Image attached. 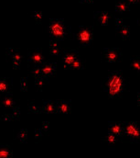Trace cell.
<instances>
[{
    "instance_id": "6da1fadb",
    "label": "cell",
    "mask_w": 140,
    "mask_h": 158,
    "mask_svg": "<svg viewBox=\"0 0 140 158\" xmlns=\"http://www.w3.org/2000/svg\"><path fill=\"white\" fill-rule=\"evenodd\" d=\"M104 90L110 98H120L126 91V80L120 71L110 72L103 83Z\"/></svg>"
},
{
    "instance_id": "7a4b0ae2",
    "label": "cell",
    "mask_w": 140,
    "mask_h": 158,
    "mask_svg": "<svg viewBox=\"0 0 140 158\" xmlns=\"http://www.w3.org/2000/svg\"><path fill=\"white\" fill-rule=\"evenodd\" d=\"M48 31L51 39L56 40H62L66 39L68 33H69V29L64 23L63 19H51L49 23L48 27Z\"/></svg>"
},
{
    "instance_id": "3957f363",
    "label": "cell",
    "mask_w": 140,
    "mask_h": 158,
    "mask_svg": "<svg viewBox=\"0 0 140 158\" xmlns=\"http://www.w3.org/2000/svg\"><path fill=\"white\" fill-rule=\"evenodd\" d=\"M124 133L123 138H126L131 143L140 142V125L137 122L130 121L123 123Z\"/></svg>"
},
{
    "instance_id": "277c9868",
    "label": "cell",
    "mask_w": 140,
    "mask_h": 158,
    "mask_svg": "<svg viewBox=\"0 0 140 158\" xmlns=\"http://www.w3.org/2000/svg\"><path fill=\"white\" fill-rule=\"evenodd\" d=\"M75 40L82 47L90 46L93 42V40H94L93 28L88 27V26L79 27L76 33H75Z\"/></svg>"
},
{
    "instance_id": "5b68a950",
    "label": "cell",
    "mask_w": 140,
    "mask_h": 158,
    "mask_svg": "<svg viewBox=\"0 0 140 158\" xmlns=\"http://www.w3.org/2000/svg\"><path fill=\"white\" fill-rule=\"evenodd\" d=\"M101 56L107 63H117L121 61V52L116 48H105Z\"/></svg>"
},
{
    "instance_id": "8992f818",
    "label": "cell",
    "mask_w": 140,
    "mask_h": 158,
    "mask_svg": "<svg viewBox=\"0 0 140 158\" xmlns=\"http://www.w3.org/2000/svg\"><path fill=\"white\" fill-rule=\"evenodd\" d=\"M79 57V53L76 50L68 49L62 52V61L63 64V68L65 70H70L72 63Z\"/></svg>"
},
{
    "instance_id": "52a82bcc",
    "label": "cell",
    "mask_w": 140,
    "mask_h": 158,
    "mask_svg": "<svg viewBox=\"0 0 140 158\" xmlns=\"http://www.w3.org/2000/svg\"><path fill=\"white\" fill-rule=\"evenodd\" d=\"M44 54L39 49H33L29 53L28 63L30 67L36 65H41L44 63Z\"/></svg>"
},
{
    "instance_id": "ba28073f",
    "label": "cell",
    "mask_w": 140,
    "mask_h": 158,
    "mask_svg": "<svg viewBox=\"0 0 140 158\" xmlns=\"http://www.w3.org/2000/svg\"><path fill=\"white\" fill-rule=\"evenodd\" d=\"M16 106H17L16 101H15L13 96L11 95V93L6 94V95L1 97V99H0V109L3 110L5 112L8 111V113H10L11 110Z\"/></svg>"
},
{
    "instance_id": "9c48e42d",
    "label": "cell",
    "mask_w": 140,
    "mask_h": 158,
    "mask_svg": "<svg viewBox=\"0 0 140 158\" xmlns=\"http://www.w3.org/2000/svg\"><path fill=\"white\" fill-rule=\"evenodd\" d=\"M6 53L9 56V58L11 59L13 68L15 70L19 69L20 68V65H21V63L23 62V56H22V54L18 50L12 49V48L7 49L6 50Z\"/></svg>"
},
{
    "instance_id": "30bf717a",
    "label": "cell",
    "mask_w": 140,
    "mask_h": 158,
    "mask_svg": "<svg viewBox=\"0 0 140 158\" xmlns=\"http://www.w3.org/2000/svg\"><path fill=\"white\" fill-rule=\"evenodd\" d=\"M41 73H42V77L45 78H49L52 76H54V74L56 73V69H57V64L55 63H48V62H44L41 65Z\"/></svg>"
},
{
    "instance_id": "8fae6325",
    "label": "cell",
    "mask_w": 140,
    "mask_h": 158,
    "mask_svg": "<svg viewBox=\"0 0 140 158\" xmlns=\"http://www.w3.org/2000/svg\"><path fill=\"white\" fill-rule=\"evenodd\" d=\"M108 132L118 137V138H123V133H124L123 123L114 122V121L109 122L108 123Z\"/></svg>"
},
{
    "instance_id": "7c38bea8",
    "label": "cell",
    "mask_w": 140,
    "mask_h": 158,
    "mask_svg": "<svg viewBox=\"0 0 140 158\" xmlns=\"http://www.w3.org/2000/svg\"><path fill=\"white\" fill-rule=\"evenodd\" d=\"M41 110H42V112H44L46 114H56V113H58L56 101H54V100L44 101Z\"/></svg>"
},
{
    "instance_id": "4fadbf2b",
    "label": "cell",
    "mask_w": 140,
    "mask_h": 158,
    "mask_svg": "<svg viewBox=\"0 0 140 158\" xmlns=\"http://www.w3.org/2000/svg\"><path fill=\"white\" fill-rule=\"evenodd\" d=\"M58 113L61 114H69L71 110L70 100H56Z\"/></svg>"
},
{
    "instance_id": "5bb4252c",
    "label": "cell",
    "mask_w": 140,
    "mask_h": 158,
    "mask_svg": "<svg viewBox=\"0 0 140 158\" xmlns=\"http://www.w3.org/2000/svg\"><path fill=\"white\" fill-rule=\"evenodd\" d=\"M11 88H12L11 79L0 77V95L1 96L11 93Z\"/></svg>"
},
{
    "instance_id": "9a60e30c",
    "label": "cell",
    "mask_w": 140,
    "mask_h": 158,
    "mask_svg": "<svg viewBox=\"0 0 140 158\" xmlns=\"http://www.w3.org/2000/svg\"><path fill=\"white\" fill-rule=\"evenodd\" d=\"M50 53L54 57H58L62 54V51L61 50L58 40L53 39L50 40Z\"/></svg>"
},
{
    "instance_id": "2e32d148",
    "label": "cell",
    "mask_w": 140,
    "mask_h": 158,
    "mask_svg": "<svg viewBox=\"0 0 140 158\" xmlns=\"http://www.w3.org/2000/svg\"><path fill=\"white\" fill-rule=\"evenodd\" d=\"M94 18L97 19L100 25L102 26H106L108 24L110 15L106 11H96L94 12Z\"/></svg>"
},
{
    "instance_id": "e0dca14e",
    "label": "cell",
    "mask_w": 140,
    "mask_h": 158,
    "mask_svg": "<svg viewBox=\"0 0 140 158\" xmlns=\"http://www.w3.org/2000/svg\"><path fill=\"white\" fill-rule=\"evenodd\" d=\"M130 9V4L127 3L126 0H116L115 1V11L123 14L126 13L127 11H129Z\"/></svg>"
},
{
    "instance_id": "ac0fdd59",
    "label": "cell",
    "mask_w": 140,
    "mask_h": 158,
    "mask_svg": "<svg viewBox=\"0 0 140 158\" xmlns=\"http://www.w3.org/2000/svg\"><path fill=\"white\" fill-rule=\"evenodd\" d=\"M103 141L105 142V143L109 148L114 149L115 147L117 142H118V137H116V136H114V135L108 132L105 136L103 137Z\"/></svg>"
},
{
    "instance_id": "d6986e66",
    "label": "cell",
    "mask_w": 140,
    "mask_h": 158,
    "mask_svg": "<svg viewBox=\"0 0 140 158\" xmlns=\"http://www.w3.org/2000/svg\"><path fill=\"white\" fill-rule=\"evenodd\" d=\"M117 30V34L122 40H128L130 38V28L126 25H122Z\"/></svg>"
},
{
    "instance_id": "ffe728a7",
    "label": "cell",
    "mask_w": 140,
    "mask_h": 158,
    "mask_svg": "<svg viewBox=\"0 0 140 158\" xmlns=\"http://www.w3.org/2000/svg\"><path fill=\"white\" fill-rule=\"evenodd\" d=\"M13 156V150L9 145L0 144V158H11Z\"/></svg>"
},
{
    "instance_id": "44dd1931",
    "label": "cell",
    "mask_w": 140,
    "mask_h": 158,
    "mask_svg": "<svg viewBox=\"0 0 140 158\" xmlns=\"http://www.w3.org/2000/svg\"><path fill=\"white\" fill-rule=\"evenodd\" d=\"M130 68L137 74H140V57H136L130 60Z\"/></svg>"
},
{
    "instance_id": "7402d4cb",
    "label": "cell",
    "mask_w": 140,
    "mask_h": 158,
    "mask_svg": "<svg viewBox=\"0 0 140 158\" xmlns=\"http://www.w3.org/2000/svg\"><path fill=\"white\" fill-rule=\"evenodd\" d=\"M47 83H48V78H45L42 76L35 78V86L38 91H41L44 85H47Z\"/></svg>"
},
{
    "instance_id": "603a6c76",
    "label": "cell",
    "mask_w": 140,
    "mask_h": 158,
    "mask_svg": "<svg viewBox=\"0 0 140 158\" xmlns=\"http://www.w3.org/2000/svg\"><path fill=\"white\" fill-rule=\"evenodd\" d=\"M16 139L20 142V143H26L28 140V131L26 129H22L20 130L17 135H16Z\"/></svg>"
},
{
    "instance_id": "cb8c5ba5",
    "label": "cell",
    "mask_w": 140,
    "mask_h": 158,
    "mask_svg": "<svg viewBox=\"0 0 140 158\" xmlns=\"http://www.w3.org/2000/svg\"><path fill=\"white\" fill-rule=\"evenodd\" d=\"M30 15H31V18L34 19V21H35L36 23L40 24L42 22V20H43V13H42V11H40V10H34V11H32L30 13Z\"/></svg>"
},
{
    "instance_id": "d4e9b609",
    "label": "cell",
    "mask_w": 140,
    "mask_h": 158,
    "mask_svg": "<svg viewBox=\"0 0 140 158\" xmlns=\"http://www.w3.org/2000/svg\"><path fill=\"white\" fill-rule=\"evenodd\" d=\"M84 68H85V64L82 62V60L80 59L79 57L72 63V64L70 66V69H72V70H82Z\"/></svg>"
},
{
    "instance_id": "484cf974",
    "label": "cell",
    "mask_w": 140,
    "mask_h": 158,
    "mask_svg": "<svg viewBox=\"0 0 140 158\" xmlns=\"http://www.w3.org/2000/svg\"><path fill=\"white\" fill-rule=\"evenodd\" d=\"M30 75L34 77H39L42 76V73H41V67L40 65H36V66H32L30 68Z\"/></svg>"
},
{
    "instance_id": "4316f807",
    "label": "cell",
    "mask_w": 140,
    "mask_h": 158,
    "mask_svg": "<svg viewBox=\"0 0 140 158\" xmlns=\"http://www.w3.org/2000/svg\"><path fill=\"white\" fill-rule=\"evenodd\" d=\"M29 110H30V112L36 113V114H38V113H41L42 112L41 108L38 107L35 102H30L29 103Z\"/></svg>"
},
{
    "instance_id": "83f0119b",
    "label": "cell",
    "mask_w": 140,
    "mask_h": 158,
    "mask_svg": "<svg viewBox=\"0 0 140 158\" xmlns=\"http://www.w3.org/2000/svg\"><path fill=\"white\" fill-rule=\"evenodd\" d=\"M10 114L12 115V117L14 119H18L19 118V115H20V111H19V108L18 106H16L10 112Z\"/></svg>"
},
{
    "instance_id": "f1b7e54d",
    "label": "cell",
    "mask_w": 140,
    "mask_h": 158,
    "mask_svg": "<svg viewBox=\"0 0 140 158\" xmlns=\"http://www.w3.org/2000/svg\"><path fill=\"white\" fill-rule=\"evenodd\" d=\"M34 136H35L36 142H40V140L43 137V131L39 129H35L34 131Z\"/></svg>"
},
{
    "instance_id": "f546056e",
    "label": "cell",
    "mask_w": 140,
    "mask_h": 158,
    "mask_svg": "<svg viewBox=\"0 0 140 158\" xmlns=\"http://www.w3.org/2000/svg\"><path fill=\"white\" fill-rule=\"evenodd\" d=\"M0 119L3 120V121H11V120H14L12 115L10 113H7V112H5L4 114H1L0 115Z\"/></svg>"
},
{
    "instance_id": "4dcf8cb0",
    "label": "cell",
    "mask_w": 140,
    "mask_h": 158,
    "mask_svg": "<svg viewBox=\"0 0 140 158\" xmlns=\"http://www.w3.org/2000/svg\"><path fill=\"white\" fill-rule=\"evenodd\" d=\"M20 88L23 92H26L28 90V79L22 78L20 81Z\"/></svg>"
},
{
    "instance_id": "1f68e13d",
    "label": "cell",
    "mask_w": 140,
    "mask_h": 158,
    "mask_svg": "<svg viewBox=\"0 0 140 158\" xmlns=\"http://www.w3.org/2000/svg\"><path fill=\"white\" fill-rule=\"evenodd\" d=\"M50 129V122L49 121H43L42 125H41V131H43V133H46Z\"/></svg>"
},
{
    "instance_id": "d6a6232c",
    "label": "cell",
    "mask_w": 140,
    "mask_h": 158,
    "mask_svg": "<svg viewBox=\"0 0 140 158\" xmlns=\"http://www.w3.org/2000/svg\"><path fill=\"white\" fill-rule=\"evenodd\" d=\"M114 25H115L116 29H117V28H119L120 26H122V25H123V19H118V18H116V19H115V20H114Z\"/></svg>"
},
{
    "instance_id": "836d02e7",
    "label": "cell",
    "mask_w": 140,
    "mask_h": 158,
    "mask_svg": "<svg viewBox=\"0 0 140 158\" xmlns=\"http://www.w3.org/2000/svg\"><path fill=\"white\" fill-rule=\"evenodd\" d=\"M129 4H140V0H126Z\"/></svg>"
},
{
    "instance_id": "e575fe53",
    "label": "cell",
    "mask_w": 140,
    "mask_h": 158,
    "mask_svg": "<svg viewBox=\"0 0 140 158\" xmlns=\"http://www.w3.org/2000/svg\"><path fill=\"white\" fill-rule=\"evenodd\" d=\"M81 3H85V4H92L94 0H80Z\"/></svg>"
},
{
    "instance_id": "d590c367",
    "label": "cell",
    "mask_w": 140,
    "mask_h": 158,
    "mask_svg": "<svg viewBox=\"0 0 140 158\" xmlns=\"http://www.w3.org/2000/svg\"><path fill=\"white\" fill-rule=\"evenodd\" d=\"M138 106H140V92L138 93Z\"/></svg>"
},
{
    "instance_id": "8d00e7d4",
    "label": "cell",
    "mask_w": 140,
    "mask_h": 158,
    "mask_svg": "<svg viewBox=\"0 0 140 158\" xmlns=\"http://www.w3.org/2000/svg\"><path fill=\"white\" fill-rule=\"evenodd\" d=\"M138 25L140 26V19H138Z\"/></svg>"
},
{
    "instance_id": "74e56055",
    "label": "cell",
    "mask_w": 140,
    "mask_h": 158,
    "mask_svg": "<svg viewBox=\"0 0 140 158\" xmlns=\"http://www.w3.org/2000/svg\"><path fill=\"white\" fill-rule=\"evenodd\" d=\"M1 97H2V96H1V95H0V99H1Z\"/></svg>"
}]
</instances>
